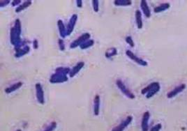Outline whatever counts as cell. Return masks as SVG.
Here are the masks:
<instances>
[{
  "instance_id": "cell-1",
  "label": "cell",
  "mask_w": 187,
  "mask_h": 131,
  "mask_svg": "<svg viewBox=\"0 0 187 131\" xmlns=\"http://www.w3.org/2000/svg\"><path fill=\"white\" fill-rule=\"evenodd\" d=\"M21 22L20 19H16L15 21L14 26L11 28L10 30V41L11 43L15 47L22 42L21 39Z\"/></svg>"
},
{
  "instance_id": "cell-2",
  "label": "cell",
  "mask_w": 187,
  "mask_h": 131,
  "mask_svg": "<svg viewBox=\"0 0 187 131\" xmlns=\"http://www.w3.org/2000/svg\"><path fill=\"white\" fill-rule=\"evenodd\" d=\"M161 86L160 84L157 82H154V83H151L149 84L147 86L144 87L143 89L141 91L142 94H146L147 98H151L153 97L157 93H158L160 91Z\"/></svg>"
},
{
  "instance_id": "cell-3",
  "label": "cell",
  "mask_w": 187,
  "mask_h": 131,
  "mask_svg": "<svg viewBox=\"0 0 187 131\" xmlns=\"http://www.w3.org/2000/svg\"><path fill=\"white\" fill-rule=\"evenodd\" d=\"M116 84H117V87L119 88V89L122 92V94H123L124 95H125L126 97H128V98H130V99L135 98V95L128 89L127 88V86L124 84V83L121 80H117Z\"/></svg>"
},
{
  "instance_id": "cell-4",
  "label": "cell",
  "mask_w": 187,
  "mask_h": 131,
  "mask_svg": "<svg viewBox=\"0 0 187 131\" xmlns=\"http://www.w3.org/2000/svg\"><path fill=\"white\" fill-rule=\"evenodd\" d=\"M68 80V77L66 75L62 74V73H57L52 74L51 75L50 78V83L52 84H56V83H63L65 82H67Z\"/></svg>"
},
{
  "instance_id": "cell-5",
  "label": "cell",
  "mask_w": 187,
  "mask_h": 131,
  "mask_svg": "<svg viewBox=\"0 0 187 131\" xmlns=\"http://www.w3.org/2000/svg\"><path fill=\"white\" fill-rule=\"evenodd\" d=\"M91 37V35L90 33H84V34H82L81 36H79L76 40L73 41L72 43H71L70 48L72 49L76 48L78 46H81L82 43H84V42L90 40Z\"/></svg>"
},
{
  "instance_id": "cell-6",
  "label": "cell",
  "mask_w": 187,
  "mask_h": 131,
  "mask_svg": "<svg viewBox=\"0 0 187 131\" xmlns=\"http://www.w3.org/2000/svg\"><path fill=\"white\" fill-rule=\"evenodd\" d=\"M36 89V96L38 102L41 105L45 104V97H44V92L42 87V85L40 83H36L35 84Z\"/></svg>"
},
{
  "instance_id": "cell-7",
  "label": "cell",
  "mask_w": 187,
  "mask_h": 131,
  "mask_svg": "<svg viewBox=\"0 0 187 131\" xmlns=\"http://www.w3.org/2000/svg\"><path fill=\"white\" fill-rule=\"evenodd\" d=\"M126 55L129 59H131V60H132V61H135V63L139 64V65L142 66H148L147 62L146 61H144V59H142L141 58H140V57H137L136 55H135L133 52H131V50H126Z\"/></svg>"
},
{
  "instance_id": "cell-8",
  "label": "cell",
  "mask_w": 187,
  "mask_h": 131,
  "mask_svg": "<svg viewBox=\"0 0 187 131\" xmlns=\"http://www.w3.org/2000/svg\"><path fill=\"white\" fill-rule=\"evenodd\" d=\"M133 121V117L132 116H128L125 119H124L122 121L121 123L117 125L116 127L113 128L112 131H124L125 128L130 124Z\"/></svg>"
},
{
  "instance_id": "cell-9",
  "label": "cell",
  "mask_w": 187,
  "mask_h": 131,
  "mask_svg": "<svg viewBox=\"0 0 187 131\" xmlns=\"http://www.w3.org/2000/svg\"><path fill=\"white\" fill-rule=\"evenodd\" d=\"M78 20V15L77 14H73L72 16L71 17V18L68 21L67 26H66V32H67V36H70L72 34V32L74 30L75 26Z\"/></svg>"
},
{
  "instance_id": "cell-10",
  "label": "cell",
  "mask_w": 187,
  "mask_h": 131,
  "mask_svg": "<svg viewBox=\"0 0 187 131\" xmlns=\"http://www.w3.org/2000/svg\"><path fill=\"white\" fill-rule=\"evenodd\" d=\"M186 89V84H182L180 85L176 86L174 89L171 91V92H168L167 94V97L168 98H173L175 96H176L177 94H179V93L183 92V91Z\"/></svg>"
},
{
  "instance_id": "cell-11",
  "label": "cell",
  "mask_w": 187,
  "mask_h": 131,
  "mask_svg": "<svg viewBox=\"0 0 187 131\" xmlns=\"http://www.w3.org/2000/svg\"><path fill=\"white\" fill-rule=\"evenodd\" d=\"M150 114L148 111H147L142 115V119L141 121V128L142 131H148L149 129V120H150Z\"/></svg>"
},
{
  "instance_id": "cell-12",
  "label": "cell",
  "mask_w": 187,
  "mask_h": 131,
  "mask_svg": "<svg viewBox=\"0 0 187 131\" xmlns=\"http://www.w3.org/2000/svg\"><path fill=\"white\" fill-rule=\"evenodd\" d=\"M15 53L14 55L15 57H16V58H21V57H23L24 55L28 54V53L30 52V46L25 45L21 48L15 49Z\"/></svg>"
},
{
  "instance_id": "cell-13",
  "label": "cell",
  "mask_w": 187,
  "mask_h": 131,
  "mask_svg": "<svg viewBox=\"0 0 187 131\" xmlns=\"http://www.w3.org/2000/svg\"><path fill=\"white\" fill-rule=\"evenodd\" d=\"M84 61H80L78 63L76 64V65L75 66H73L72 69H71L70 72H69V75L70 77H73L74 76H75L80 71H81V69L82 68L84 67Z\"/></svg>"
},
{
  "instance_id": "cell-14",
  "label": "cell",
  "mask_w": 187,
  "mask_h": 131,
  "mask_svg": "<svg viewBox=\"0 0 187 131\" xmlns=\"http://www.w3.org/2000/svg\"><path fill=\"white\" fill-rule=\"evenodd\" d=\"M140 8H141L142 13H144L146 17L150 18L151 17V11L147 4V2L145 0H141V2H140Z\"/></svg>"
},
{
  "instance_id": "cell-15",
  "label": "cell",
  "mask_w": 187,
  "mask_h": 131,
  "mask_svg": "<svg viewBox=\"0 0 187 131\" xmlns=\"http://www.w3.org/2000/svg\"><path fill=\"white\" fill-rule=\"evenodd\" d=\"M100 103H101V99L100 95L97 94L94 99V113L95 116H99L100 112Z\"/></svg>"
},
{
  "instance_id": "cell-16",
  "label": "cell",
  "mask_w": 187,
  "mask_h": 131,
  "mask_svg": "<svg viewBox=\"0 0 187 131\" xmlns=\"http://www.w3.org/2000/svg\"><path fill=\"white\" fill-rule=\"evenodd\" d=\"M57 27H58V30H59V33L60 36L62 38H66L67 36V32H66V28L64 24L63 23V21L62 20H59L57 21Z\"/></svg>"
},
{
  "instance_id": "cell-17",
  "label": "cell",
  "mask_w": 187,
  "mask_h": 131,
  "mask_svg": "<svg viewBox=\"0 0 187 131\" xmlns=\"http://www.w3.org/2000/svg\"><path fill=\"white\" fill-rule=\"evenodd\" d=\"M23 83H22V82H17V83L12 84L11 86L6 88L5 90H4V92H5L6 94H11V93L15 92L16 90L19 89L23 86Z\"/></svg>"
},
{
  "instance_id": "cell-18",
  "label": "cell",
  "mask_w": 187,
  "mask_h": 131,
  "mask_svg": "<svg viewBox=\"0 0 187 131\" xmlns=\"http://www.w3.org/2000/svg\"><path fill=\"white\" fill-rule=\"evenodd\" d=\"M135 23L137 24V27L139 30H141L143 26V23H142V13L140 10H136L135 13Z\"/></svg>"
},
{
  "instance_id": "cell-19",
  "label": "cell",
  "mask_w": 187,
  "mask_h": 131,
  "mask_svg": "<svg viewBox=\"0 0 187 131\" xmlns=\"http://www.w3.org/2000/svg\"><path fill=\"white\" fill-rule=\"evenodd\" d=\"M32 1H30V0H27V1L23 2V4L17 6V7L16 8V9H15V13H19L22 12L24 9H26V8L30 7V6L32 5Z\"/></svg>"
},
{
  "instance_id": "cell-20",
  "label": "cell",
  "mask_w": 187,
  "mask_h": 131,
  "mask_svg": "<svg viewBox=\"0 0 187 131\" xmlns=\"http://www.w3.org/2000/svg\"><path fill=\"white\" fill-rule=\"evenodd\" d=\"M170 7V4L169 3L161 4V5L158 6H157V7L154 8V12L156 13L163 12V11H165L168 10Z\"/></svg>"
},
{
  "instance_id": "cell-21",
  "label": "cell",
  "mask_w": 187,
  "mask_h": 131,
  "mask_svg": "<svg viewBox=\"0 0 187 131\" xmlns=\"http://www.w3.org/2000/svg\"><path fill=\"white\" fill-rule=\"evenodd\" d=\"M114 4L117 6H128L132 4V2L130 0H115Z\"/></svg>"
},
{
  "instance_id": "cell-22",
  "label": "cell",
  "mask_w": 187,
  "mask_h": 131,
  "mask_svg": "<svg viewBox=\"0 0 187 131\" xmlns=\"http://www.w3.org/2000/svg\"><path fill=\"white\" fill-rule=\"evenodd\" d=\"M117 55V50L115 48H111L110 49H108V50H107L105 53V56L107 59L112 58L113 57H114Z\"/></svg>"
},
{
  "instance_id": "cell-23",
  "label": "cell",
  "mask_w": 187,
  "mask_h": 131,
  "mask_svg": "<svg viewBox=\"0 0 187 131\" xmlns=\"http://www.w3.org/2000/svg\"><path fill=\"white\" fill-rule=\"evenodd\" d=\"M94 45V40H88V41L84 42V43H82V45L80 46V48H81L82 50H85V49L91 48Z\"/></svg>"
},
{
  "instance_id": "cell-24",
  "label": "cell",
  "mask_w": 187,
  "mask_h": 131,
  "mask_svg": "<svg viewBox=\"0 0 187 131\" xmlns=\"http://www.w3.org/2000/svg\"><path fill=\"white\" fill-rule=\"evenodd\" d=\"M70 70H71L70 68H67V67H58V68H56V70H55V72L62 73V74L67 75L68 74H69Z\"/></svg>"
},
{
  "instance_id": "cell-25",
  "label": "cell",
  "mask_w": 187,
  "mask_h": 131,
  "mask_svg": "<svg viewBox=\"0 0 187 131\" xmlns=\"http://www.w3.org/2000/svg\"><path fill=\"white\" fill-rule=\"evenodd\" d=\"M57 126V123L55 121H52L51 122L50 125L48 126H47L46 128L43 131H54L55 129H56Z\"/></svg>"
},
{
  "instance_id": "cell-26",
  "label": "cell",
  "mask_w": 187,
  "mask_h": 131,
  "mask_svg": "<svg viewBox=\"0 0 187 131\" xmlns=\"http://www.w3.org/2000/svg\"><path fill=\"white\" fill-rule=\"evenodd\" d=\"M93 9L95 13H98L99 11V2L98 0H93L92 2Z\"/></svg>"
},
{
  "instance_id": "cell-27",
  "label": "cell",
  "mask_w": 187,
  "mask_h": 131,
  "mask_svg": "<svg viewBox=\"0 0 187 131\" xmlns=\"http://www.w3.org/2000/svg\"><path fill=\"white\" fill-rule=\"evenodd\" d=\"M125 40H126V43H127L129 45L131 46V48H133L135 46V43H134V42H133V39L132 38H131V36H126V39H125Z\"/></svg>"
},
{
  "instance_id": "cell-28",
  "label": "cell",
  "mask_w": 187,
  "mask_h": 131,
  "mask_svg": "<svg viewBox=\"0 0 187 131\" xmlns=\"http://www.w3.org/2000/svg\"><path fill=\"white\" fill-rule=\"evenodd\" d=\"M58 45L59 50L61 51H64V50H65V45H64V42L63 41V39L58 40Z\"/></svg>"
},
{
  "instance_id": "cell-29",
  "label": "cell",
  "mask_w": 187,
  "mask_h": 131,
  "mask_svg": "<svg viewBox=\"0 0 187 131\" xmlns=\"http://www.w3.org/2000/svg\"><path fill=\"white\" fill-rule=\"evenodd\" d=\"M161 128H162L161 123H158L151 128V130L150 131H160L161 129Z\"/></svg>"
},
{
  "instance_id": "cell-30",
  "label": "cell",
  "mask_w": 187,
  "mask_h": 131,
  "mask_svg": "<svg viewBox=\"0 0 187 131\" xmlns=\"http://www.w3.org/2000/svg\"><path fill=\"white\" fill-rule=\"evenodd\" d=\"M11 1L10 0H3V1L0 2V7L4 8L8 5V4H10Z\"/></svg>"
},
{
  "instance_id": "cell-31",
  "label": "cell",
  "mask_w": 187,
  "mask_h": 131,
  "mask_svg": "<svg viewBox=\"0 0 187 131\" xmlns=\"http://www.w3.org/2000/svg\"><path fill=\"white\" fill-rule=\"evenodd\" d=\"M33 48H34V49H38V48H39V42H38V40H34V41H33Z\"/></svg>"
},
{
  "instance_id": "cell-32",
  "label": "cell",
  "mask_w": 187,
  "mask_h": 131,
  "mask_svg": "<svg viewBox=\"0 0 187 131\" xmlns=\"http://www.w3.org/2000/svg\"><path fill=\"white\" fill-rule=\"evenodd\" d=\"M21 3V0H14V1L12 2L11 5L12 6H15L18 5V4Z\"/></svg>"
},
{
  "instance_id": "cell-33",
  "label": "cell",
  "mask_w": 187,
  "mask_h": 131,
  "mask_svg": "<svg viewBox=\"0 0 187 131\" xmlns=\"http://www.w3.org/2000/svg\"><path fill=\"white\" fill-rule=\"evenodd\" d=\"M76 5L78 8H82V0H77L76 1Z\"/></svg>"
},
{
  "instance_id": "cell-34",
  "label": "cell",
  "mask_w": 187,
  "mask_h": 131,
  "mask_svg": "<svg viewBox=\"0 0 187 131\" xmlns=\"http://www.w3.org/2000/svg\"><path fill=\"white\" fill-rule=\"evenodd\" d=\"M16 131H22V130H21V129H18V130H17Z\"/></svg>"
}]
</instances>
